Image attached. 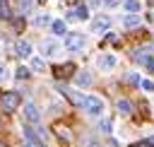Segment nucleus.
I'll list each match as a JSON object with an SVG mask.
<instances>
[{
    "label": "nucleus",
    "instance_id": "1",
    "mask_svg": "<svg viewBox=\"0 0 154 147\" xmlns=\"http://www.w3.org/2000/svg\"><path fill=\"white\" fill-rule=\"evenodd\" d=\"M82 108H84V113H89V116H103V99H99V96H94V94H87L84 96V101H82Z\"/></svg>",
    "mask_w": 154,
    "mask_h": 147
},
{
    "label": "nucleus",
    "instance_id": "2",
    "mask_svg": "<svg viewBox=\"0 0 154 147\" xmlns=\"http://www.w3.org/2000/svg\"><path fill=\"white\" fill-rule=\"evenodd\" d=\"M84 43H87V36H84V34H79V31L65 34V48H67V51H82Z\"/></svg>",
    "mask_w": 154,
    "mask_h": 147
},
{
    "label": "nucleus",
    "instance_id": "3",
    "mask_svg": "<svg viewBox=\"0 0 154 147\" xmlns=\"http://www.w3.org/2000/svg\"><path fill=\"white\" fill-rule=\"evenodd\" d=\"M0 104H2V108L10 113V111L19 108V104H22V96H19L17 92H5V94L0 96Z\"/></svg>",
    "mask_w": 154,
    "mask_h": 147
},
{
    "label": "nucleus",
    "instance_id": "4",
    "mask_svg": "<svg viewBox=\"0 0 154 147\" xmlns=\"http://www.w3.org/2000/svg\"><path fill=\"white\" fill-rule=\"evenodd\" d=\"M41 53H43L46 58H55V55L60 53V43L53 41V39H51V41H43V43H41Z\"/></svg>",
    "mask_w": 154,
    "mask_h": 147
},
{
    "label": "nucleus",
    "instance_id": "5",
    "mask_svg": "<svg viewBox=\"0 0 154 147\" xmlns=\"http://www.w3.org/2000/svg\"><path fill=\"white\" fill-rule=\"evenodd\" d=\"M24 120H26V123H38V120H41V111L36 108V104L29 101V104L24 106Z\"/></svg>",
    "mask_w": 154,
    "mask_h": 147
},
{
    "label": "nucleus",
    "instance_id": "6",
    "mask_svg": "<svg viewBox=\"0 0 154 147\" xmlns=\"http://www.w3.org/2000/svg\"><path fill=\"white\" fill-rule=\"evenodd\" d=\"M96 65H99L101 70H113V67L118 65V58H116V55H111V53H103V55H99Z\"/></svg>",
    "mask_w": 154,
    "mask_h": 147
},
{
    "label": "nucleus",
    "instance_id": "7",
    "mask_svg": "<svg viewBox=\"0 0 154 147\" xmlns=\"http://www.w3.org/2000/svg\"><path fill=\"white\" fill-rule=\"evenodd\" d=\"M14 51H17L19 58H31V55H34V46H31L29 41H17Z\"/></svg>",
    "mask_w": 154,
    "mask_h": 147
},
{
    "label": "nucleus",
    "instance_id": "8",
    "mask_svg": "<svg viewBox=\"0 0 154 147\" xmlns=\"http://www.w3.org/2000/svg\"><path fill=\"white\" fill-rule=\"evenodd\" d=\"M142 24V17L137 14V12H128L125 17H123V27L125 29H135V27H140Z\"/></svg>",
    "mask_w": 154,
    "mask_h": 147
},
{
    "label": "nucleus",
    "instance_id": "9",
    "mask_svg": "<svg viewBox=\"0 0 154 147\" xmlns=\"http://www.w3.org/2000/svg\"><path fill=\"white\" fill-rule=\"evenodd\" d=\"M108 27H111V17H108V14H99V17L91 22V29H94V31H106Z\"/></svg>",
    "mask_w": 154,
    "mask_h": 147
},
{
    "label": "nucleus",
    "instance_id": "10",
    "mask_svg": "<svg viewBox=\"0 0 154 147\" xmlns=\"http://www.w3.org/2000/svg\"><path fill=\"white\" fill-rule=\"evenodd\" d=\"M58 89H60V92H63V96H67V99H70L72 104L82 106V101H84V96H82V94H77L75 89H67V87H58Z\"/></svg>",
    "mask_w": 154,
    "mask_h": 147
},
{
    "label": "nucleus",
    "instance_id": "11",
    "mask_svg": "<svg viewBox=\"0 0 154 147\" xmlns=\"http://www.w3.org/2000/svg\"><path fill=\"white\" fill-rule=\"evenodd\" d=\"M91 82H94V80H91V75H89L87 70L75 75V84H77V87H82V89H84V87H91Z\"/></svg>",
    "mask_w": 154,
    "mask_h": 147
},
{
    "label": "nucleus",
    "instance_id": "12",
    "mask_svg": "<svg viewBox=\"0 0 154 147\" xmlns=\"http://www.w3.org/2000/svg\"><path fill=\"white\" fill-rule=\"evenodd\" d=\"M34 24H36V27H46V24H53V19H51L48 12H38V14L34 17Z\"/></svg>",
    "mask_w": 154,
    "mask_h": 147
},
{
    "label": "nucleus",
    "instance_id": "13",
    "mask_svg": "<svg viewBox=\"0 0 154 147\" xmlns=\"http://www.w3.org/2000/svg\"><path fill=\"white\" fill-rule=\"evenodd\" d=\"M29 60H31V70H34V72H43V70H46V60H43V58L31 55Z\"/></svg>",
    "mask_w": 154,
    "mask_h": 147
},
{
    "label": "nucleus",
    "instance_id": "14",
    "mask_svg": "<svg viewBox=\"0 0 154 147\" xmlns=\"http://www.w3.org/2000/svg\"><path fill=\"white\" fill-rule=\"evenodd\" d=\"M116 106H118V111H120L123 116H130V113H132V104H130L128 99H118Z\"/></svg>",
    "mask_w": 154,
    "mask_h": 147
},
{
    "label": "nucleus",
    "instance_id": "15",
    "mask_svg": "<svg viewBox=\"0 0 154 147\" xmlns=\"http://www.w3.org/2000/svg\"><path fill=\"white\" fill-rule=\"evenodd\" d=\"M51 29H53V34H58V36L67 34V27H65V22H63V19H55V22L51 24Z\"/></svg>",
    "mask_w": 154,
    "mask_h": 147
},
{
    "label": "nucleus",
    "instance_id": "16",
    "mask_svg": "<svg viewBox=\"0 0 154 147\" xmlns=\"http://www.w3.org/2000/svg\"><path fill=\"white\" fill-rule=\"evenodd\" d=\"M87 17H89V10H87V7H84V5H82V7H77V10H75V19H87Z\"/></svg>",
    "mask_w": 154,
    "mask_h": 147
},
{
    "label": "nucleus",
    "instance_id": "17",
    "mask_svg": "<svg viewBox=\"0 0 154 147\" xmlns=\"http://www.w3.org/2000/svg\"><path fill=\"white\" fill-rule=\"evenodd\" d=\"M24 137H26V140H34V142H38V135H36V130H34V128H29V125L24 128Z\"/></svg>",
    "mask_w": 154,
    "mask_h": 147
},
{
    "label": "nucleus",
    "instance_id": "18",
    "mask_svg": "<svg viewBox=\"0 0 154 147\" xmlns=\"http://www.w3.org/2000/svg\"><path fill=\"white\" fill-rule=\"evenodd\" d=\"M125 10L128 12H137L140 10V0H125Z\"/></svg>",
    "mask_w": 154,
    "mask_h": 147
},
{
    "label": "nucleus",
    "instance_id": "19",
    "mask_svg": "<svg viewBox=\"0 0 154 147\" xmlns=\"http://www.w3.org/2000/svg\"><path fill=\"white\" fill-rule=\"evenodd\" d=\"M140 87H142L144 92H149V94H154V80H142V82H140Z\"/></svg>",
    "mask_w": 154,
    "mask_h": 147
},
{
    "label": "nucleus",
    "instance_id": "20",
    "mask_svg": "<svg viewBox=\"0 0 154 147\" xmlns=\"http://www.w3.org/2000/svg\"><path fill=\"white\" fill-rule=\"evenodd\" d=\"M19 5H22V12H31L34 5H36V0H19Z\"/></svg>",
    "mask_w": 154,
    "mask_h": 147
},
{
    "label": "nucleus",
    "instance_id": "21",
    "mask_svg": "<svg viewBox=\"0 0 154 147\" xmlns=\"http://www.w3.org/2000/svg\"><path fill=\"white\" fill-rule=\"evenodd\" d=\"M0 17H2V19H10V7H7V0H0Z\"/></svg>",
    "mask_w": 154,
    "mask_h": 147
},
{
    "label": "nucleus",
    "instance_id": "22",
    "mask_svg": "<svg viewBox=\"0 0 154 147\" xmlns=\"http://www.w3.org/2000/svg\"><path fill=\"white\" fill-rule=\"evenodd\" d=\"M26 77H29V67H24V65L17 67V80H26Z\"/></svg>",
    "mask_w": 154,
    "mask_h": 147
},
{
    "label": "nucleus",
    "instance_id": "23",
    "mask_svg": "<svg viewBox=\"0 0 154 147\" xmlns=\"http://www.w3.org/2000/svg\"><path fill=\"white\" fill-rule=\"evenodd\" d=\"M99 128H101V133H106V135H108V133H111V120H108V118H103V120L99 123Z\"/></svg>",
    "mask_w": 154,
    "mask_h": 147
},
{
    "label": "nucleus",
    "instance_id": "24",
    "mask_svg": "<svg viewBox=\"0 0 154 147\" xmlns=\"http://www.w3.org/2000/svg\"><path fill=\"white\" fill-rule=\"evenodd\" d=\"M125 80H128V82H130V84H140V82H142V80H140V77H137V75H132V72H130V75H128V77H125Z\"/></svg>",
    "mask_w": 154,
    "mask_h": 147
},
{
    "label": "nucleus",
    "instance_id": "25",
    "mask_svg": "<svg viewBox=\"0 0 154 147\" xmlns=\"http://www.w3.org/2000/svg\"><path fill=\"white\" fill-rule=\"evenodd\" d=\"M5 77H7V67H5L2 63H0V84L5 82Z\"/></svg>",
    "mask_w": 154,
    "mask_h": 147
},
{
    "label": "nucleus",
    "instance_id": "26",
    "mask_svg": "<svg viewBox=\"0 0 154 147\" xmlns=\"http://www.w3.org/2000/svg\"><path fill=\"white\" fill-rule=\"evenodd\" d=\"M24 147H41V145H38V142H34V140H26V142H24Z\"/></svg>",
    "mask_w": 154,
    "mask_h": 147
},
{
    "label": "nucleus",
    "instance_id": "27",
    "mask_svg": "<svg viewBox=\"0 0 154 147\" xmlns=\"http://www.w3.org/2000/svg\"><path fill=\"white\" fill-rule=\"evenodd\" d=\"M103 5L106 7H113V5H118V0H103Z\"/></svg>",
    "mask_w": 154,
    "mask_h": 147
},
{
    "label": "nucleus",
    "instance_id": "28",
    "mask_svg": "<svg viewBox=\"0 0 154 147\" xmlns=\"http://www.w3.org/2000/svg\"><path fill=\"white\" fill-rule=\"evenodd\" d=\"M144 145H147V147H154V137H147V140H144Z\"/></svg>",
    "mask_w": 154,
    "mask_h": 147
},
{
    "label": "nucleus",
    "instance_id": "29",
    "mask_svg": "<svg viewBox=\"0 0 154 147\" xmlns=\"http://www.w3.org/2000/svg\"><path fill=\"white\" fill-rule=\"evenodd\" d=\"M152 19H154V14H152Z\"/></svg>",
    "mask_w": 154,
    "mask_h": 147
}]
</instances>
